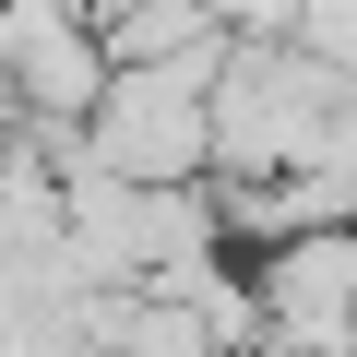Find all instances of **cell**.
Masks as SVG:
<instances>
[{
  "instance_id": "1",
  "label": "cell",
  "mask_w": 357,
  "mask_h": 357,
  "mask_svg": "<svg viewBox=\"0 0 357 357\" xmlns=\"http://www.w3.org/2000/svg\"><path fill=\"white\" fill-rule=\"evenodd\" d=\"M227 60V48H215ZM215 60H155V72H107V96L72 131V167L96 178H143V191H178V178L215 167Z\"/></svg>"
},
{
  "instance_id": "2",
  "label": "cell",
  "mask_w": 357,
  "mask_h": 357,
  "mask_svg": "<svg viewBox=\"0 0 357 357\" xmlns=\"http://www.w3.org/2000/svg\"><path fill=\"white\" fill-rule=\"evenodd\" d=\"M238 274H250L262 345H310V357L357 345V227H286V238L238 250Z\"/></svg>"
},
{
  "instance_id": "3",
  "label": "cell",
  "mask_w": 357,
  "mask_h": 357,
  "mask_svg": "<svg viewBox=\"0 0 357 357\" xmlns=\"http://www.w3.org/2000/svg\"><path fill=\"white\" fill-rule=\"evenodd\" d=\"M0 96L24 131H84V107L107 96V48L84 0H0Z\"/></svg>"
},
{
  "instance_id": "4",
  "label": "cell",
  "mask_w": 357,
  "mask_h": 357,
  "mask_svg": "<svg viewBox=\"0 0 357 357\" xmlns=\"http://www.w3.org/2000/svg\"><path fill=\"white\" fill-rule=\"evenodd\" d=\"M84 13H96V48H107V72L215 60V48H227V13H215V0H84Z\"/></svg>"
},
{
  "instance_id": "5",
  "label": "cell",
  "mask_w": 357,
  "mask_h": 357,
  "mask_svg": "<svg viewBox=\"0 0 357 357\" xmlns=\"http://www.w3.org/2000/svg\"><path fill=\"white\" fill-rule=\"evenodd\" d=\"M13 143H24V119H13V96H0V155H13Z\"/></svg>"
}]
</instances>
